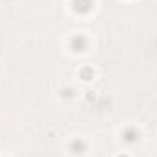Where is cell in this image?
Returning a JSON list of instances; mask_svg holds the SVG:
<instances>
[{
    "mask_svg": "<svg viewBox=\"0 0 157 157\" xmlns=\"http://www.w3.org/2000/svg\"><path fill=\"white\" fill-rule=\"evenodd\" d=\"M121 157H126V155H121Z\"/></svg>",
    "mask_w": 157,
    "mask_h": 157,
    "instance_id": "4",
    "label": "cell"
},
{
    "mask_svg": "<svg viewBox=\"0 0 157 157\" xmlns=\"http://www.w3.org/2000/svg\"><path fill=\"white\" fill-rule=\"evenodd\" d=\"M90 75H91V70H84V71H82V77L84 78H88Z\"/></svg>",
    "mask_w": 157,
    "mask_h": 157,
    "instance_id": "3",
    "label": "cell"
},
{
    "mask_svg": "<svg viewBox=\"0 0 157 157\" xmlns=\"http://www.w3.org/2000/svg\"><path fill=\"white\" fill-rule=\"evenodd\" d=\"M86 46H88V42H86L84 37H73L71 39V49L73 51H84Z\"/></svg>",
    "mask_w": 157,
    "mask_h": 157,
    "instance_id": "2",
    "label": "cell"
},
{
    "mask_svg": "<svg viewBox=\"0 0 157 157\" xmlns=\"http://www.w3.org/2000/svg\"><path fill=\"white\" fill-rule=\"evenodd\" d=\"M73 6H75V11L78 13H88L93 6L91 0H73Z\"/></svg>",
    "mask_w": 157,
    "mask_h": 157,
    "instance_id": "1",
    "label": "cell"
}]
</instances>
